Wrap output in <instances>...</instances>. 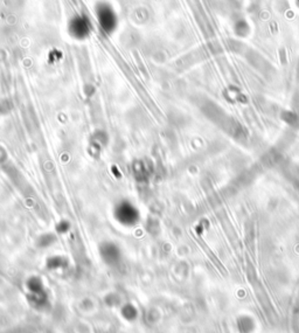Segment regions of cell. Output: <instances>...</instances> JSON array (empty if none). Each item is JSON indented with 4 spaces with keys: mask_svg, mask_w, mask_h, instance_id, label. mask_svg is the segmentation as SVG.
Masks as SVG:
<instances>
[{
    "mask_svg": "<svg viewBox=\"0 0 299 333\" xmlns=\"http://www.w3.org/2000/svg\"><path fill=\"white\" fill-rule=\"evenodd\" d=\"M97 16H99V20H101V25L107 31H110L111 28L115 26V14H113L112 11L109 10V7L104 6L103 8H101L99 13H97Z\"/></svg>",
    "mask_w": 299,
    "mask_h": 333,
    "instance_id": "1",
    "label": "cell"
},
{
    "mask_svg": "<svg viewBox=\"0 0 299 333\" xmlns=\"http://www.w3.org/2000/svg\"><path fill=\"white\" fill-rule=\"evenodd\" d=\"M87 21H83L81 18H78L74 20L72 25V31L74 34H76L78 38H83L84 35H87L88 33V25L85 24Z\"/></svg>",
    "mask_w": 299,
    "mask_h": 333,
    "instance_id": "3",
    "label": "cell"
},
{
    "mask_svg": "<svg viewBox=\"0 0 299 333\" xmlns=\"http://www.w3.org/2000/svg\"><path fill=\"white\" fill-rule=\"evenodd\" d=\"M237 329L240 333H252L255 330V321L252 317L242 316L237 319Z\"/></svg>",
    "mask_w": 299,
    "mask_h": 333,
    "instance_id": "2",
    "label": "cell"
}]
</instances>
